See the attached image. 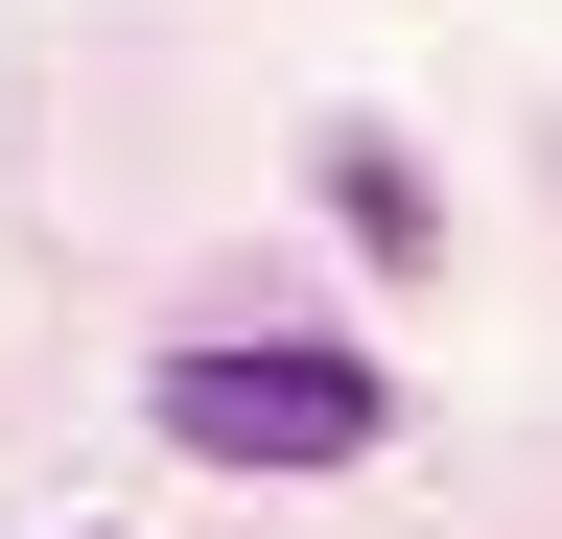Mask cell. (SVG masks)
I'll return each mask as SVG.
<instances>
[{
  "label": "cell",
  "mask_w": 562,
  "mask_h": 539,
  "mask_svg": "<svg viewBox=\"0 0 562 539\" xmlns=\"http://www.w3.org/2000/svg\"><path fill=\"white\" fill-rule=\"evenodd\" d=\"M165 446L188 469H375L398 375L375 352H165Z\"/></svg>",
  "instance_id": "obj_1"
}]
</instances>
